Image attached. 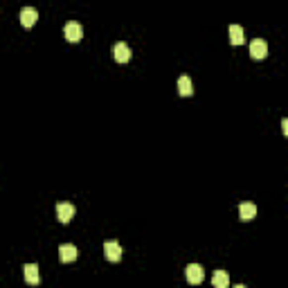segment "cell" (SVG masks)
I'll return each instance as SVG.
<instances>
[{
	"instance_id": "6da1fadb",
	"label": "cell",
	"mask_w": 288,
	"mask_h": 288,
	"mask_svg": "<svg viewBox=\"0 0 288 288\" xmlns=\"http://www.w3.org/2000/svg\"><path fill=\"white\" fill-rule=\"evenodd\" d=\"M74 214H77V207L72 205V203H57V216H59L61 223H70V221L74 219Z\"/></svg>"
},
{
	"instance_id": "7a4b0ae2",
	"label": "cell",
	"mask_w": 288,
	"mask_h": 288,
	"mask_svg": "<svg viewBox=\"0 0 288 288\" xmlns=\"http://www.w3.org/2000/svg\"><path fill=\"white\" fill-rule=\"evenodd\" d=\"M250 57L257 61L266 59V57H268V43H266L264 39H254L252 43H250Z\"/></svg>"
},
{
	"instance_id": "3957f363",
	"label": "cell",
	"mask_w": 288,
	"mask_h": 288,
	"mask_svg": "<svg viewBox=\"0 0 288 288\" xmlns=\"http://www.w3.org/2000/svg\"><path fill=\"white\" fill-rule=\"evenodd\" d=\"M63 34H65V39H68L70 43H79L81 36H83V30H81V25H79L77 20H70V23H65Z\"/></svg>"
},
{
	"instance_id": "277c9868",
	"label": "cell",
	"mask_w": 288,
	"mask_h": 288,
	"mask_svg": "<svg viewBox=\"0 0 288 288\" xmlns=\"http://www.w3.org/2000/svg\"><path fill=\"white\" fill-rule=\"evenodd\" d=\"M185 273H187V282L194 284V286H198V284L205 279V270H203V266H200V264H189Z\"/></svg>"
},
{
	"instance_id": "5b68a950",
	"label": "cell",
	"mask_w": 288,
	"mask_h": 288,
	"mask_svg": "<svg viewBox=\"0 0 288 288\" xmlns=\"http://www.w3.org/2000/svg\"><path fill=\"white\" fill-rule=\"evenodd\" d=\"M104 254H106L108 261H119L122 259V245L117 241H106L104 243Z\"/></svg>"
},
{
	"instance_id": "8992f818",
	"label": "cell",
	"mask_w": 288,
	"mask_h": 288,
	"mask_svg": "<svg viewBox=\"0 0 288 288\" xmlns=\"http://www.w3.org/2000/svg\"><path fill=\"white\" fill-rule=\"evenodd\" d=\"M18 18H20V25H23V27H32V25H36V20H39V11H36L34 7H23Z\"/></svg>"
},
{
	"instance_id": "52a82bcc",
	"label": "cell",
	"mask_w": 288,
	"mask_h": 288,
	"mask_svg": "<svg viewBox=\"0 0 288 288\" xmlns=\"http://www.w3.org/2000/svg\"><path fill=\"white\" fill-rule=\"evenodd\" d=\"M23 273H25V282L30 284V286H39L41 284V273H39V266L36 264H25Z\"/></svg>"
},
{
	"instance_id": "ba28073f",
	"label": "cell",
	"mask_w": 288,
	"mask_h": 288,
	"mask_svg": "<svg viewBox=\"0 0 288 288\" xmlns=\"http://www.w3.org/2000/svg\"><path fill=\"white\" fill-rule=\"evenodd\" d=\"M77 257H79V250L74 248L72 243H63V245L59 248V259L63 261V264H72V261H74Z\"/></svg>"
},
{
	"instance_id": "9c48e42d",
	"label": "cell",
	"mask_w": 288,
	"mask_h": 288,
	"mask_svg": "<svg viewBox=\"0 0 288 288\" xmlns=\"http://www.w3.org/2000/svg\"><path fill=\"white\" fill-rule=\"evenodd\" d=\"M113 54H115V61H119V63H126V61H131V57H133L131 48H128L126 43H117L115 50H113Z\"/></svg>"
},
{
	"instance_id": "30bf717a",
	"label": "cell",
	"mask_w": 288,
	"mask_h": 288,
	"mask_svg": "<svg viewBox=\"0 0 288 288\" xmlns=\"http://www.w3.org/2000/svg\"><path fill=\"white\" fill-rule=\"evenodd\" d=\"M178 95H180V97H191V95H194V83H191L189 77L178 79Z\"/></svg>"
},
{
	"instance_id": "8fae6325",
	"label": "cell",
	"mask_w": 288,
	"mask_h": 288,
	"mask_svg": "<svg viewBox=\"0 0 288 288\" xmlns=\"http://www.w3.org/2000/svg\"><path fill=\"white\" fill-rule=\"evenodd\" d=\"M230 43L232 45H243L245 43L243 27H241V25H230Z\"/></svg>"
},
{
	"instance_id": "7c38bea8",
	"label": "cell",
	"mask_w": 288,
	"mask_h": 288,
	"mask_svg": "<svg viewBox=\"0 0 288 288\" xmlns=\"http://www.w3.org/2000/svg\"><path fill=\"white\" fill-rule=\"evenodd\" d=\"M239 216H241V221H252L257 216V205L254 203H241Z\"/></svg>"
},
{
	"instance_id": "4fadbf2b",
	"label": "cell",
	"mask_w": 288,
	"mask_h": 288,
	"mask_svg": "<svg viewBox=\"0 0 288 288\" xmlns=\"http://www.w3.org/2000/svg\"><path fill=\"white\" fill-rule=\"evenodd\" d=\"M212 286L214 288H230V275L225 270H216L212 277Z\"/></svg>"
},
{
	"instance_id": "5bb4252c",
	"label": "cell",
	"mask_w": 288,
	"mask_h": 288,
	"mask_svg": "<svg viewBox=\"0 0 288 288\" xmlns=\"http://www.w3.org/2000/svg\"><path fill=\"white\" fill-rule=\"evenodd\" d=\"M282 128H284V135H288V119H282Z\"/></svg>"
},
{
	"instance_id": "9a60e30c",
	"label": "cell",
	"mask_w": 288,
	"mask_h": 288,
	"mask_svg": "<svg viewBox=\"0 0 288 288\" xmlns=\"http://www.w3.org/2000/svg\"><path fill=\"white\" fill-rule=\"evenodd\" d=\"M234 288H245V286H243V284H236V286H234Z\"/></svg>"
}]
</instances>
